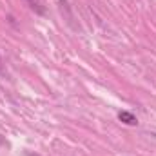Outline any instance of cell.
I'll use <instances>...</instances> for the list:
<instances>
[{
    "instance_id": "6da1fadb",
    "label": "cell",
    "mask_w": 156,
    "mask_h": 156,
    "mask_svg": "<svg viewBox=\"0 0 156 156\" xmlns=\"http://www.w3.org/2000/svg\"><path fill=\"white\" fill-rule=\"evenodd\" d=\"M118 120H120L122 123H125V125H131V127L138 125V118L134 116L133 113H129V111H120V113H118Z\"/></svg>"
},
{
    "instance_id": "7a4b0ae2",
    "label": "cell",
    "mask_w": 156,
    "mask_h": 156,
    "mask_svg": "<svg viewBox=\"0 0 156 156\" xmlns=\"http://www.w3.org/2000/svg\"><path fill=\"white\" fill-rule=\"evenodd\" d=\"M26 4H27L37 15H45V4H44V0H26Z\"/></svg>"
},
{
    "instance_id": "3957f363",
    "label": "cell",
    "mask_w": 156,
    "mask_h": 156,
    "mask_svg": "<svg viewBox=\"0 0 156 156\" xmlns=\"http://www.w3.org/2000/svg\"><path fill=\"white\" fill-rule=\"evenodd\" d=\"M2 69H4V64H2V58H0V73H2Z\"/></svg>"
},
{
    "instance_id": "277c9868",
    "label": "cell",
    "mask_w": 156,
    "mask_h": 156,
    "mask_svg": "<svg viewBox=\"0 0 156 156\" xmlns=\"http://www.w3.org/2000/svg\"><path fill=\"white\" fill-rule=\"evenodd\" d=\"M29 156H38V154H29Z\"/></svg>"
}]
</instances>
